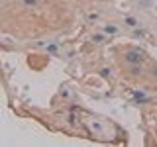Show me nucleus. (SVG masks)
<instances>
[{
  "label": "nucleus",
  "mask_w": 157,
  "mask_h": 147,
  "mask_svg": "<svg viewBox=\"0 0 157 147\" xmlns=\"http://www.w3.org/2000/svg\"><path fill=\"white\" fill-rule=\"evenodd\" d=\"M116 32H118V28H116V26H112V24L104 26V33H116Z\"/></svg>",
  "instance_id": "2"
},
{
  "label": "nucleus",
  "mask_w": 157,
  "mask_h": 147,
  "mask_svg": "<svg viewBox=\"0 0 157 147\" xmlns=\"http://www.w3.org/2000/svg\"><path fill=\"white\" fill-rule=\"evenodd\" d=\"M126 61L130 65H141L145 61V53L141 49H128L126 51Z\"/></svg>",
  "instance_id": "1"
},
{
  "label": "nucleus",
  "mask_w": 157,
  "mask_h": 147,
  "mask_svg": "<svg viewBox=\"0 0 157 147\" xmlns=\"http://www.w3.org/2000/svg\"><path fill=\"white\" fill-rule=\"evenodd\" d=\"M24 4L26 6H36V0H24Z\"/></svg>",
  "instance_id": "6"
},
{
  "label": "nucleus",
  "mask_w": 157,
  "mask_h": 147,
  "mask_svg": "<svg viewBox=\"0 0 157 147\" xmlns=\"http://www.w3.org/2000/svg\"><path fill=\"white\" fill-rule=\"evenodd\" d=\"M134 36H136V37H144V36H145V32H144V29H136Z\"/></svg>",
  "instance_id": "5"
},
{
  "label": "nucleus",
  "mask_w": 157,
  "mask_h": 147,
  "mask_svg": "<svg viewBox=\"0 0 157 147\" xmlns=\"http://www.w3.org/2000/svg\"><path fill=\"white\" fill-rule=\"evenodd\" d=\"M126 24H128V26H130V28H136V26H137L136 18H126Z\"/></svg>",
  "instance_id": "3"
},
{
  "label": "nucleus",
  "mask_w": 157,
  "mask_h": 147,
  "mask_svg": "<svg viewBox=\"0 0 157 147\" xmlns=\"http://www.w3.org/2000/svg\"><path fill=\"white\" fill-rule=\"evenodd\" d=\"M102 39H104V36H100V33L92 36V41H96V43H102Z\"/></svg>",
  "instance_id": "4"
}]
</instances>
